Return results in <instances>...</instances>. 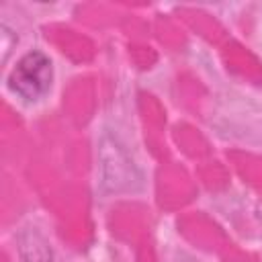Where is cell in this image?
<instances>
[{
	"mask_svg": "<svg viewBox=\"0 0 262 262\" xmlns=\"http://www.w3.org/2000/svg\"><path fill=\"white\" fill-rule=\"evenodd\" d=\"M51 82H53L51 59L39 49L27 51L6 78L8 90L25 102L41 100L49 92Z\"/></svg>",
	"mask_w": 262,
	"mask_h": 262,
	"instance_id": "1",
	"label": "cell"
},
{
	"mask_svg": "<svg viewBox=\"0 0 262 262\" xmlns=\"http://www.w3.org/2000/svg\"><path fill=\"white\" fill-rule=\"evenodd\" d=\"M98 170L100 184L106 192H131L141 184L139 170L125 147L108 133L98 143Z\"/></svg>",
	"mask_w": 262,
	"mask_h": 262,
	"instance_id": "2",
	"label": "cell"
},
{
	"mask_svg": "<svg viewBox=\"0 0 262 262\" xmlns=\"http://www.w3.org/2000/svg\"><path fill=\"white\" fill-rule=\"evenodd\" d=\"M16 250L23 262H53L49 242L33 227H25L16 233Z\"/></svg>",
	"mask_w": 262,
	"mask_h": 262,
	"instance_id": "3",
	"label": "cell"
},
{
	"mask_svg": "<svg viewBox=\"0 0 262 262\" xmlns=\"http://www.w3.org/2000/svg\"><path fill=\"white\" fill-rule=\"evenodd\" d=\"M16 41H18L16 33H14L6 23H2V25H0V49H2V63H6V61H8V57H10L12 49L16 47Z\"/></svg>",
	"mask_w": 262,
	"mask_h": 262,
	"instance_id": "4",
	"label": "cell"
},
{
	"mask_svg": "<svg viewBox=\"0 0 262 262\" xmlns=\"http://www.w3.org/2000/svg\"><path fill=\"white\" fill-rule=\"evenodd\" d=\"M178 262H199V260L196 258H180Z\"/></svg>",
	"mask_w": 262,
	"mask_h": 262,
	"instance_id": "5",
	"label": "cell"
}]
</instances>
